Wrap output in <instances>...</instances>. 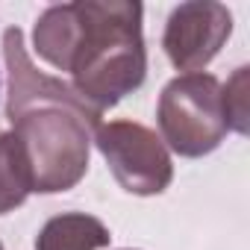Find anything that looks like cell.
Returning <instances> with one entry per match:
<instances>
[{
	"mask_svg": "<svg viewBox=\"0 0 250 250\" xmlns=\"http://www.w3.org/2000/svg\"><path fill=\"white\" fill-rule=\"evenodd\" d=\"M142 15L145 9L136 0H77L68 85L97 115L142 88L147 77Z\"/></svg>",
	"mask_w": 250,
	"mask_h": 250,
	"instance_id": "obj_1",
	"label": "cell"
},
{
	"mask_svg": "<svg viewBox=\"0 0 250 250\" xmlns=\"http://www.w3.org/2000/svg\"><path fill=\"white\" fill-rule=\"evenodd\" d=\"M100 124L103 115L94 109L65 103H39L12 121V133L18 136L30 162L33 191H71L85 177Z\"/></svg>",
	"mask_w": 250,
	"mask_h": 250,
	"instance_id": "obj_2",
	"label": "cell"
},
{
	"mask_svg": "<svg viewBox=\"0 0 250 250\" xmlns=\"http://www.w3.org/2000/svg\"><path fill=\"white\" fill-rule=\"evenodd\" d=\"M156 124L165 147L183 159L218 150L229 133L221 80L206 71L174 77L159 94Z\"/></svg>",
	"mask_w": 250,
	"mask_h": 250,
	"instance_id": "obj_3",
	"label": "cell"
},
{
	"mask_svg": "<svg viewBox=\"0 0 250 250\" xmlns=\"http://www.w3.org/2000/svg\"><path fill=\"white\" fill-rule=\"evenodd\" d=\"M94 145L106 159L115 183L136 197L162 194L174 180V159L156 130L139 121H109L94 133Z\"/></svg>",
	"mask_w": 250,
	"mask_h": 250,
	"instance_id": "obj_4",
	"label": "cell"
},
{
	"mask_svg": "<svg viewBox=\"0 0 250 250\" xmlns=\"http://www.w3.org/2000/svg\"><path fill=\"white\" fill-rule=\"evenodd\" d=\"M232 36V12L215 0H188L174 6L165 21L162 47L183 74H200Z\"/></svg>",
	"mask_w": 250,
	"mask_h": 250,
	"instance_id": "obj_5",
	"label": "cell"
},
{
	"mask_svg": "<svg viewBox=\"0 0 250 250\" xmlns=\"http://www.w3.org/2000/svg\"><path fill=\"white\" fill-rule=\"evenodd\" d=\"M109 227L85 212H62L44 221L36 235V250H103L109 247Z\"/></svg>",
	"mask_w": 250,
	"mask_h": 250,
	"instance_id": "obj_6",
	"label": "cell"
},
{
	"mask_svg": "<svg viewBox=\"0 0 250 250\" xmlns=\"http://www.w3.org/2000/svg\"><path fill=\"white\" fill-rule=\"evenodd\" d=\"M30 194H33V177L24 147L12 130L0 133V215L15 212Z\"/></svg>",
	"mask_w": 250,
	"mask_h": 250,
	"instance_id": "obj_7",
	"label": "cell"
},
{
	"mask_svg": "<svg viewBox=\"0 0 250 250\" xmlns=\"http://www.w3.org/2000/svg\"><path fill=\"white\" fill-rule=\"evenodd\" d=\"M224 88V109H227V124H229V130H235L238 136H247V68L241 65Z\"/></svg>",
	"mask_w": 250,
	"mask_h": 250,
	"instance_id": "obj_8",
	"label": "cell"
},
{
	"mask_svg": "<svg viewBox=\"0 0 250 250\" xmlns=\"http://www.w3.org/2000/svg\"><path fill=\"white\" fill-rule=\"evenodd\" d=\"M0 250H3V244H0Z\"/></svg>",
	"mask_w": 250,
	"mask_h": 250,
	"instance_id": "obj_9",
	"label": "cell"
},
{
	"mask_svg": "<svg viewBox=\"0 0 250 250\" xmlns=\"http://www.w3.org/2000/svg\"><path fill=\"white\" fill-rule=\"evenodd\" d=\"M127 250H133V247H127Z\"/></svg>",
	"mask_w": 250,
	"mask_h": 250,
	"instance_id": "obj_10",
	"label": "cell"
}]
</instances>
